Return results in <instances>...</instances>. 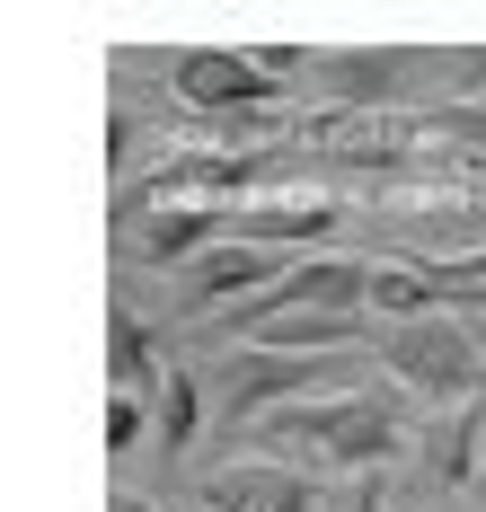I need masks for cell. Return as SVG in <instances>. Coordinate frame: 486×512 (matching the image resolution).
Masks as SVG:
<instances>
[{"instance_id":"3","label":"cell","mask_w":486,"mask_h":512,"mask_svg":"<svg viewBox=\"0 0 486 512\" xmlns=\"http://www.w3.org/2000/svg\"><path fill=\"white\" fill-rule=\"evenodd\" d=\"M380 371L425 398V407L460 415V407H486V345L469 318H416V327H380Z\"/></svg>"},{"instance_id":"20","label":"cell","mask_w":486,"mask_h":512,"mask_svg":"<svg viewBox=\"0 0 486 512\" xmlns=\"http://www.w3.org/2000/svg\"><path fill=\"white\" fill-rule=\"evenodd\" d=\"M478 345H486V327H478Z\"/></svg>"},{"instance_id":"16","label":"cell","mask_w":486,"mask_h":512,"mask_svg":"<svg viewBox=\"0 0 486 512\" xmlns=\"http://www.w3.org/2000/svg\"><path fill=\"white\" fill-rule=\"evenodd\" d=\"M142 433H151V398H124V389H115L107 398V451H133Z\"/></svg>"},{"instance_id":"8","label":"cell","mask_w":486,"mask_h":512,"mask_svg":"<svg viewBox=\"0 0 486 512\" xmlns=\"http://www.w3.org/2000/svg\"><path fill=\"white\" fill-rule=\"evenodd\" d=\"M213 248H230V204H160L124 230V256H142L151 274H186Z\"/></svg>"},{"instance_id":"15","label":"cell","mask_w":486,"mask_h":512,"mask_svg":"<svg viewBox=\"0 0 486 512\" xmlns=\"http://www.w3.org/2000/svg\"><path fill=\"white\" fill-rule=\"evenodd\" d=\"M416 133H433V142H460V151H486V98H442L416 115Z\"/></svg>"},{"instance_id":"17","label":"cell","mask_w":486,"mask_h":512,"mask_svg":"<svg viewBox=\"0 0 486 512\" xmlns=\"http://www.w3.org/2000/svg\"><path fill=\"white\" fill-rule=\"evenodd\" d=\"M327 512H389V477H354V486H327Z\"/></svg>"},{"instance_id":"6","label":"cell","mask_w":486,"mask_h":512,"mask_svg":"<svg viewBox=\"0 0 486 512\" xmlns=\"http://www.w3.org/2000/svg\"><path fill=\"white\" fill-rule=\"evenodd\" d=\"M168 98L186 106L195 124H230V115H274L283 80L257 53H168Z\"/></svg>"},{"instance_id":"2","label":"cell","mask_w":486,"mask_h":512,"mask_svg":"<svg viewBox=\"0 0 486 512\" xmlns=\"http://www.w3.org/2000/svg\"><path fill=\"white\" fill-rule=\"evenodd\" d=\"M195 371H204L213 424L230 433V442L257 433V424L283 415V407H310V398H345V389H354V354L301 362V354H266V345H221V354L195 362Z\"/></svg>"},{"instance_id":"1","label":"cell","mask_w":486,"mask_h":512,"mask_svg":"<svg viewBox=\"0 0 486 512\" xmlns=\"http://www.w3.org/2000/svg\"><path fill=\"white\" fill-rule=\"evenodd\" d=\"M266 460L310 468V477H389V460L407 451V398L398 389H345V398H310V407H283L248 433Z\"/></svg>"},{"instance_id":"4","label":"cell","mask_w":486,"mask_h":512,"mask_svg":"<svg viewBox=\"0 0 486 512\" xmlns=\"http://www.w3.org/2000/svg\"><path fill=\"white\" fill-rule=\"evenodd\" d=\"M460 53H416V45H336V53H310V89H319L336 115H380L398 106L416 80H451Z\"/></svg>"},{"instance_id":"19","label":"cell","mask_w":486,"mask_h":512,"mask_svg":"<svg viewBox=\"0 0 486 512\" xmlns=\"http://www.w3.org/2000/svg\"><path fill=\"white\" fill-rule=\"evenodd\" d=\"M469 504H478V512H486V477H478V495H469Z\"/></svg>"},{"instance_id":"12","label":"cell","mask_w":486,"mask_h":512,"mask_svg":"<svg viewBox=\"0 0 486 512\" xmlns=\"http://www.w3.org/2000/svg\"><path fill=\"white\" fill-rule=\"evenodd\" d=\"M107 371H115V389H124V398H160L168 371H177V362L151 345V327H142L124 301H115V318H107Z\"/></svg>"},{"instance_id":"14","label":"cell","mask_w":486,"mask_h":512,"mask_svg":"<svg viewBox=\"0 0 486 512\" xmlns=\"http://www.w3.org/2000/svg\"><path fill=\"white\" fill-rule=\"evenodd\" d=\"M372 318L380 327H416V318H442V301H433V283L416 265H372Z\"/></svg>"},{"instance_id":"18","label":"cell","mask_w":486,"mask_h":512,"mask_svg":"<svg viewBox=\"0 0 486 512\" xmlns=\"http://www.w3.org/2000/svg\"><path fill=\"white\" fill-rule=\"evenodd\" d=\"M107 512H168V504H151V495H133V486H115V504Z\"/></svg>"},{"instance_id":"10","label":"cell","mask_w":486,"mask_h":512,"mask_svg":"<svg viewBox=\"0 0 486 512\" xmlns=\"http://www.w3.org/2000/svg\"><path fill=\"white\" fill-rule=\"evenodd\" d=\"M336 221H345L336 195H301V204H230V248H274V256H292V248H319Z\"/></svg>"},{"instance_id":"5","label":"cell","mask_w":486,"mask_h":512,"mask_svg":"<svg viewBox=\"0 0 486 512\" xmlns=\"http://www.w3.org/2000/svg\"><path fill=\"white\" fill-rule=\"evenodd\" d=\"M283 168H292L283 151H168L151 177L115 186V230H133L142 212H160V204H186V195H248V186H266Z\"/></svg>"},{"instance_id":"13","label":"cell","mask_w":486,"mask_h":512,"mask_svg":"<svg viewBox=\"0 0 486 512\" xmlns=\"http://www.w3.org/2000/svg\"><path fill=\"white\" fill-rule=\"evenodd\" d=\"M195 433H204V371H195V362H177V371H168V389L151 398V442H160V460H186V451H195Z\"/></svg>"},{"instance_id":"11","label":"cell","mask_w":486,"mask_h":512,"mask_svg":"<svg viewBox=\"0 0 486 512\" xmlns=\"http://www.w3.org/2000/svg\"><path fill=\"white\" fill-rule=\"evenodd\" d=\"M425 477L478 495V477H486V407H460V415H442L425 433Z\"/></svg>"},{"instance_id":"7","label":"cell","mask_w":486,"mask_h":512,"mask_svg":"<svg viewBox=\"0 0 486 512\" xmlns=\"http://www.w3.org/2000/svg\"><path fill=\"white\" fill-rule=\"evenodd\" d=\"M195 504L204 512H327V486L283 460H221L195 477Z\"/></svg>"},{"instance_id":"9","label":"cell","mask_w":486,"mask_h":512,"mask_svg":"<svg viewBox=\"0 0 486 512\" xmlns=\"http://www.w3.org/2000/svg\"><path fill=\"white\" fill-rule=\"evenodd\" d=\"M292 265L301 256H274V248H213L204 265L177 274V301L186 309H248V301H266Z\"/></svg>"}]
</instances>
